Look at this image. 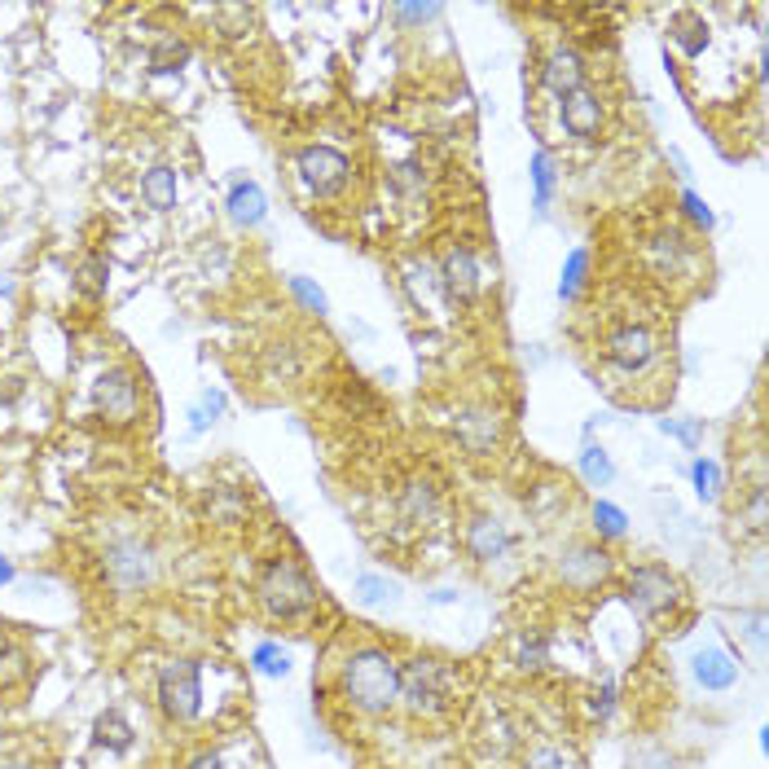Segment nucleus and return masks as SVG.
<instances>
[{
	"mask_svg": "<svg viewBox=\"0 0 769 769\" xmlns=\"http://www.w3.org/2000/svg\"><path fill=\"white\" fill-rule=\"evenodd\" d=\"M629 602L646 620H655V615H668V611H677L686 602V584H682V577L668 563H638L629 572Z\"/></svg>",
	"mask_w": 769,
	"mask_h": 769,
	"instance_id": "nucleus-5",
	"label": "nucleus"
},
{
	"mask_svg": "<svg viewBox=\"0 0 769 769\" xmlns=\"http://www.w3.org/2000/svg\"><path fill=\"white\" fill-rule=\"evenodd\" d=\"M435 506H440V497H435V488H431V484L413 480V484L404 488V515H409L413 524H426V519L435 515Z\"/></svg>",
	"mask_w": 769,
	"mask_h": 769,
	"instance_id": "nucleus-35",
	"label": "nucleus"
},
{
	"mask_svg": "<svg viewBox=\"0 0 769 769\" xmlns=\"http://www.w3.org/2000/svg\"><path fill=\"white\" fill-rule=\"evenodd\" d=\"M159 704L172 721H193L202 708V664L198 660H172L159 673Z\"/></svg>",
	"mask_w": 769,
	"mask_h": 769,
	"instance_id": "nucleus-6",
	"label": "nucleus"
},
{
	"mask_svg": "<svg viewBox=\"0 0 769 769\" xmlns=\"http://www.w3.org/2000/svg\"><path fill=\"white\" fill-rule=\"evenodd\" d=\"M462 541H466V555H471L480 568H493V563H502V559L515 550V537H510V528H506L497 515H471Z\"/></svg>",
	"mask_w": 769,
	"mask_h": 769,
	"instance_id": "nucleus-12",
	"label": "nucleus"
},
{
	"mask_svg": "<svg viewBox=\"0 0 769 769\" xmlns=\"http://www.w3.org/2000/svg\"><path fill=\"white\" fill-rule=\"evenodd\" d=\"M106 282H110L106 255H84L80 268H75V291L88 295V299H102V295H106Z\"/></svg>",
	"mask_w": 769,
	"mask_h": 769,
	"instance_id": "nucleus-27",
	"label": "nucleus"
},
{
	"mask_svg": "<svg viewBox=\"0 0 769 769\" xmlns=\"http://www.w3.org/2000/svg\"><path fill=\"white\" fill-rule=\"evenodd\" d=\"M193 57V49L186 40H177V35H164L155 49H150V71L155 75H177L186 62Z\"/></svg>",
	"mask_w": 769,
	"mask_h": 769,
	"instance_id": "nucleus-26",
	"label": "nucleus"
},
{
	"mask_svg": "<svg viewBox=\"0 0 769 769\" xmlns=\"http://www.w3.org/2000/svg\"><path fill=\"white\" fill-rule=\"evenodd\" d=\"M584 277H589V246H572L568 260H563V273H559V299H563V304L577 299Z\"/></svg>",
	"mask_w": 769,
	"mask_h": 769,
	"instance_id": "nucleus-29",
	"label": "nucleus"
},
{
	"mask_svg": "<svg viewBox=\"0 0 769 769\" xmlns=\"http://www.w3.org/2000/svg\"><path fill=\"white\" fill-rule=\"evenodd\" d=\"M510 660H515L519 673H541L550 664V638H546V629H533V624L519 629L515 642H510Z\"/></svg>",
	"mask_w": 769,
	"mask_h": 769,
	"instance_id": "nucleus-18",
	"label": "nucleus"
},
{
	"mask_svg": "<svg viewBox=\"0 0 769 769\" xmlns=\"http://www.w3.org/2000/svg\"><path fill=\"white\" fill-rule=\"evenodd\" d=\"M691 238L682 233V229H664L660 238H655V260H660V268H668V273H677V264L682 260H691Z\"/></svg>",
	"mask_w": 769,
	"mask_h": 769,
	"instance_id": "nucleus-31",
	"label": "nucleus"
},
{
	"mask_svg": "<svg viewBox=\"0 0 769 769\" xmlns=\"http://www.w3.org/2000/svg\"><path fill=\"white\" fill-rule=\"evenodd\" d=\"M457 440H462L471 453H493L497 440H502V413L488 409V404L462 409V413H457Z\"/></svg>",
	"mask_w": 769,
	"mask_h": 769,
	"instance_id": "nucleus-15",
	"label": "nucleus"
},
{
	"mask_svg": "<svg viewBox=\"0 0 769 769\" xmlns=\"http://www.w3.org/2000/svg\"><path fill=\"white\" fill-rule=\"evenodd\" d=\"M9 580H13V563L0 555V584H9Z\"/></svg>",
	"mask_w": 769,
	"mask_h": 769,
	"instance_id": "nucleus-48",
	"label": "nucleus"
},
{
	"mask_svg": "<svg viewBox=\"0 0 769 769\" xmlns=\"http://www.w3.org/2000/svg\"><path fill=\"white\" fill-rule=\"evenodd\" d=\"M93 400H97V413L106 418V422H115V426H124V422H133L137 418V379H133V370H124V366H115V370H106L97 387H93Z\"/></svg>",
	"mask_w": 769,
	"mask_h": 769,
	"instance_id": "nucleus-11",
	"label": "nucleus"
},
{
	"mask_svg": "<svg viewBox=\"0 0 769 769\" xmlns=\"http://www.w3.org/2000/svg\"><path fill=\"white\" fill-rule=\"evenodd\" d=\"M766 497H769L766 484H757V488H752V497H748V519H752V533H766Z\"/></svg>",
	"mask_w": 769,
	"mask_h": 769,
	"instance_id": "nucleus-43",
	"label": "nucleus"
},
{
	"mask_svg": "<svg viewBox=\"0 0 769 769\" xmlns=\"http://www.w3.org/2000/svg\"><path fill=\"white\" fill-rule=\"evenodd\" d=\"M682 211H686V220H691L695 229H704V233H708V229L717 224V215H713V207H708V202H704L699 193L691 190V186L682 190Z\"/></svg>",
	"mask_w": 769,
	"mask_h": 769,
	"instance_id": "nucleus-39",
	"label": "nucleus"
},
{
	"mask_svg": "<svg viewBox=\"0 0 769 769\" xmlns=\"http://www.w3.org/2000/svg\"><path fill=\"white\" fill-rule=\"evenodd\" d=\"M295 168H299V181L317 198L339 193L348 186V177H352V159L344 150H335V146H304L295 155Z\"/></svg>",
	"mask_w": 769,
	"mask_h": 769,
	"instance_id": "nucleus-8",
	"label": "nucleus"
},
{
	"mask_svg": "<svg viewBox=\"0 0 769 769\" xmlns=\"http://www.w3.org/2000/svg\"><path fill=\"white\" fill-rule=\"evenodd\" d=\"M190 769H224V761L215 757V752H202V757H193Z\"/></svg>",
	"mask_w": 769,
	"mask_h": 769,
	"instance_id": "nucleus-46",
	"label": "nucleus"
},
{
	"mask_svg": "<svg viewBox=\"0 0 769 769\" xmlns=\"http://www.w3.org/2000/svg\"><path fill=\"white\" fill-rule=\"evenodd\" d=\"M264 370H268L273 383H295L299 379V352H295V344H273L268 357H264Z\"/></svg>",
	"mask_w": 769,
	"mask_h": 769,
	"instance_id": "nucleus-33",
	"label": "nucleus"
},
{
	"mask_svg": "<svg viewBox=\"0 0 769 769\" xmlns=\"http://www.w3.org/2000/svg\"><path fill=\"white\" fill-rule=\"evenodd\" d=\"M611 568H615V559H611V550H602L598 541H572V546H563L559 559H555L559 580H563L568 589H577V593L598 589L602 580L611 577Z\"/></svg>",
	"mask_w": 769,
	"mask_h": 769,
	"instance_id": "nucleus-7",
	"label": "nucleus"
},
{
	"mask_svg": "<svg viewBox=\"0 0 769 769\" xmlns=\"http://www.w3.org/2000/svg\"><path fill=\"white\" fill-rule=\"evenodd\" d=\"M664 435H677L686 449H699L704 444V418H660L655 422Z\"/></svg>",
	"mask_w": 769,
	"mask_h": 769,
	"instance_id": "nucleus-38",
	"label": "nucleus"
},
{
	"mask_svg": "<svg viewBox=\"0 0 769 769\" xmlns=\"http://www.w3.org/2000/svg\"><path fill=\"white\" fill-rule=\"evenodd\" d=\"M435 273H440V291H444L449 304H475V299H480L484 277H480V260H475L466 246H449V251L440 255Z\"/></svg>",
	"mask_w": 769,
	"mask_h": 769,
	"instance_id": "nucleus-10",
	"label": "nucleus"
},
{
	"mask_svg": "<svg viewBox=\"0 0 769 769\" xmlns=\"http://www.w3.org/2000/svg\"><path fill=\"white\" fill-rule=\"evenodd\" d=\"M519 769H568V757H563L555 744H537V748L524 757V766Z\"/></svg>",
	"mask_w": 769,
	"mask_h": 769,
	"instance_id": "nucleus-40",
	"label": "nucleus"
},
{
	"mask_svg": "<svg viewBox=\"0 0 769 769\" xmlns=\"http://www.w3.org/2000/svg\"><path fill=\"white\" fill-rule=\"evenodd\" d=\"M691 673H695V682H699L704 691L726 695V691H735V682H739V660H735L726 646H699V651L691 655Z\"/></svg>",
	"mask_w": 769,
	"mask_h": 769,
	"instance_id": "nucleus-14",
	"label": "nucleus"
},
{
	"mask_svg": "<svg viewBox=\"0 0 769 769\" xmlns=\"http://www.w3.org/2000/svg\"><path fill=\"white\" fill-rule=\"evenodd\" d=\"M93 739H97L102 748H110V752H128V748H133V726H128V717H124L119 708H106V713L97 717V726H93Z\"/></svg>",
	"mask_w": 769,
	"mask_h": 769,
	"instance_id": "nucleus-25",
	"label": "nucleus"
},
{
	"mask_svg": "<svg viewBox=\"0 0 769 769\" xmlns=\"http://www.w3.org/2000/svg\"><path fill=\"white\" fill-rule=\"evenodd\" d=\"M344 699L361 717H387L400 704V664L387 646H357L344 660Z\"/></svg>",
	"mask_w": 769,
	"mask_h": 769,
	"instance_id": "nucleus-1",
	"label": "nucleus"
},
{
	"mask_svg": "<svg viewBox=\"0 0 769 769\" xmlns=\"http://www.w3.org/2000/svg\"><path fill=\"white\" fill-rule=\"evenodd\" d=\"M400 704L409 717H440L453 704V668L435 655H418L400 668Z\"/></svg>",
	"mask_w": 769,
	"mask_h": 769,
	"instance_id": "nucleus-2",
	"label": "nucleus"
},
{
	"mask_svg": "<svg viewBox=\"0 0 769 769\" xmlns=\"http://www.w3.org/2000/svg\"><path fill=\"white\" fill-rule=\"evenodd\" d=\"M404 286H409L413 304H440V299H444L440 273H435L426 260H409V264H404Z\"/></svg>",
	"mask_w": 769,
	"mask_h": 769,
	"instance_id": "nucleus-23",
	"label": "nucleus"
},
{
	"mask_svg": "<svg viewBox=\"0 0 769 769\" xmlns=\"http://www.w3.org/2000/svg\"><path fill=\"white\" fill-rule=\"evenodd\" d=\"M352 598H357L361 607L383 611V607H396V602H400V584L387 580L383 572H357V577H352Z\"/></svg>",
	"mask_w": 769,
	"mask_h": 769,
	"instance_id": "nucleus-19",
	"label": "nucleus"
},
{
	"mask_svg": "<svg viewBox=\"0 0 769 769\" xmlns=\"http://www.w3.org/2000/svg\"><path fill=\"white\" fill-rule=\"evenodd\" d=\"M0 295H13V282L9 277H0Z\"/></svg>",
	"mask_w": 769,
	"mask_h": 769,
	"instance_id": "nucleus-49",
	"label": "nucleus"
},
{
	"mask_svg": "<svg viewBox=\"0 0 769 769\" xmlns=\"http://www.w3.org/2000/svg\"><path fill=\"white\" fill-rule=\"evenodd\" d=\"M444 9L440 4H396V22L409 31V27H422V22H435Z\"/></svg>",
	"mask_w": 769,
	"mask_h": 769,
	"instance_id": "nucleus-41",
	"label": "nucleus"
},
{
	"mask_svg": "<svg viewBox=\"0 0 769 769\" xmlns=\"http://www.w3.org/2000/svg\"><path fill=\"white\" fill-rule=\"evenodd\" d=\"M615 695H620V691H615V682H611V677H602V686L589 695V713H593L598 721H607V717L615 713Z\"/></svg>",
	"mask_w": 769,
	"mask_h": 769,
	"instance_id": "nucleus-42",
	"label": "nucleus"
},
{
	"mask_svg": "<svg viewBox=\"0 0 769 769\" xmlns=\"http://www.w3.org/2000/svg\"><path fill=\"white\" fill-rule=\"evenodd\" d=\"M577 471L580 480L589 484V488H607L611 480H615V466H611V453L602 449V444H593V440H584L577 453Z\"/></svg>",
	"mask_w": 769,
	"mask_h": 769,
	"instance_id": "nucleus-21",
	"label": "nucleus"
},
{
	"mask_svg": "<svg viewBox=\"0 0 769 769\" xmlns=\"http://www.w3.org/2000/svg\"><path fill=\"white\" fill-rule=\"evenodd\" d=\"M691 484H695V497L704 502V506H713L717 497H721V462L717 457H695L691 462Z\"/></svg>",
	"mask_w": 769,
	"mask_h": 769,
	"instance_id": "nucleus-28",
	"label": "nucleus"
},
{
	"mask_svg": "<svg viewBox=\"0 0 769 769\" xmlns=\"http://www.w3.org/2000/svg\"><path fill=\"white\" fill-rule=\"evenodd\" d=\"M260 607L268 620H295L317 607V584L295 559H273L260 577Z\"/></svg>",
	"mask_w": 769,
	"mask_h": 769,
	"instance_id": "nucleus-3",
	"label": "nucleus"
},
{
	"mask_svg": "<svg viewBox=\"0 0 769 769\" xmlns=\"http://www.w3.org/2000/svg\"><path fill=\"white\" fill-rule=\"evenodd\" d=\"M0 769H31V766H0Z\"/></svg>",
	"mask_w": 769,
	"mask_h": 769,
	"instance_id": "nucleus-50",
	"label": "nucleus"
},
{
	"mask_svg": "<svg viewBox=\"0 0 769 769\" xmlns=\"http://www.w3.org/2000/svg\"><path fill=\"white\" fill-rule=\"evenodd\" d=\"M633 769H677V761L664 752V748H642L633 757Z\"/></svg>",
	"mask_w": 769,
	"mask_h": 769,
	"instance_id": "nucleus-44",
	"label": "nucleus"
},
{
	"mask_svg": "<svg viewBox=\"0 0 769 769\" xmlns=\"http://www.w3.org/2000/svg\"><path fill=\"white\" fill-rule=\"evenodd\" d=\"M589 519H593V533H598L602 541H624V537H629V515H624L620 506H611V502H593Z\"/></svg>",
	"mask_w": 769,
	"mask_h": 769,
	"instance_id": "nucleus-30",
	"label": "nucleus"
},
{
	"mask_svg": "<svg viewBox=\"0 0 769 769\" xmlns=\"http://www.w3.org/2000/svg\"><path fill=\"white\" fill-rule=\"evenodd\" d=\"M673 40H677V49L686 53V57H699L704 49H708V22H704V13H677L673 18Z\"/></svg>",
	"mask_w": 769,
	"mask_h": 769,
	"instance_id": "nucleus-24",
	"label": "nucleus"
},
{
	"mask_svg": "<svg viewBox=\"0 0 769 769\" xmlns=\"http://www.w3.org/2000/svg\"><path fill=\"white\" fill-rule=\"evenodd\" d=\"M177 172L168 168V164H159V168H150L146 177H141V198H146V207H155V211H172L177 207Z\"/></svg>",
	"mask_w": 769,
	"mask_h": 769,
	"instance_id": "nucleus-20",
	"label": "nucleus"
},
{
	"mask_svg": "<svg viewBox=\"0 0 769 769\" xmlns=\"http://www.w3.org/2000/svg\"><path fill=\"white\" fill-rule=\"evenodd\" d=\"M528 177H533V207H537V215H546L550 211V198H555V186H559V172H555L550 150H537L528 159Z\"/></svg>",
	"mask_w": 769,
	"mask_h": 769,
	"instance_id": "nucleus-22",
	"label": "nucleus"
},
{
	"mask_svg": "<svg viewBox=\"0 0 769 769\" xmlns=\"http://www.w3.org/2000/svg\"><path fill=\"white\" fill-rule=\"evenodd\" d=\"M541 88H546V93H555L559 102H563L568 93L584 88V57H580L577 49L559 44V49L546 57V66H541Z\"/></svg>",
	"mask_w": 769,
	"mask_h": 769,
	"instance_id": "nucleus-16",
	"label": "nucleus"
},
{
	"mask_svg": "<svg viewBox=\"0 0 769 769\" xmlns=\"http://www.w3.org/2000/svg\"><path fill=\"white\" fill-rule=\"evenodd\" d=\"M224 207H229V220H233L238 229H255V224H264V215H268V198H264V190H260L255 181H233Z\"/></svg>",
	"mask_w": 769,
	"mask_h": 769,
	"instance_id": "nucleus-17",
	"label": "nucleus"
},
{
	"mask_svg": "<svg viewBox=\"0 0 769 769\" xmlns=\"http://www.w3.org/2000/svg\"><path fill=\"white\" fill-rule=\"evenodd\" d=\"M251 664H255V673H264V677H286V673H291V651H286L282 642H260V646L251 651Z\"/></svg>",
	"mask_w": 769,
	"mask_h": 769,
	"instance_id": "nucleus-34",
	"label": "nucleus"
},
{
	"mask_svg": "<svg viewBox=\"0 0 769 769\" xmlns=\"http://www.w3.org/2000/svg\"><path fill=\"white\" fill-rule=\"evenodd\" d=\"M431 602H435V607H444V602H457V593H453V589H435V593H431Z\"/></svg>",
	"mask_w": 769,
	"mask_h": 769,
	"instance_id": "nucleus-47",
	"label": "nucleus"
},
{
	"mask_svg": "<svg viewBox=\"0 0 769 769\" xmlns=\"http://www.w3.org/2000/svg\"><path fill=\"white\" fill-rule=\"evenodd\" d=\"M286 286H291V295H295V299H299L308 313H317V317H326V313H330L326 291H322V286H313L304 273H291V277H286Z\"/></svg>",
	"mask_w": 769,
	"mask_h": 769,
	"instance_id": "nucleus-37",
	"label": "nucleus"
},
{
	"mask_svg": "<svg viewBox=\"0 0 769 769\" xmlns=\"http://www.w3.org/2000/svg\"><path fill=\"white\" fill-rule=\"evenodd\" d=\"M655 357H660V339H655L651 326H633L629 322V326H615L607 335V361L620 375H642V370L655 366Z\"/></svg>",
	"mask_w": 769,
	"mask_h": 769,
	"instance_id": "nucleus-9",
	"label": "nucleus"
},
{
	"mask_svg": "<svg viewBox=\"0 0 769 769\" xmlns=\"http://www.w3.org/2000/svg\"><path fill=\"white\" fill-rule=\"evenodd\" d=\"M102 568H106V580H110L115 593H141V589H150L155 577H159V559H155V550L141 537L110 541Z\"/></svg>",
	"mask_w": 769,
	"mask_h": 769,
	"instance_id": "nucleus-4",
	"label": "nucleus"
},
{
	"mask_svg": "<svg viewBox=\"0 0 769 769\" xmlns=\"http://www.w3.org/2000/svg\"><path fill=\"white\" fill-rule=\"evenodd\" d=\"M224 404H229V400H224V391H220V387H207V391H202V396L190 404V413H186V418H190L193 435H198V431H207L211 422H220Z\"/></svg>",
	"mask_w": 769,
	"mask_h": 769,
	"instance_id": "nucleus-32",
	"label": "nucleus"
},
{
	"mask_svg": "<svg viewBox=\"0 0 769 769\" xmlns=\"http://www.w3.org/2000/svg\"><path fill=\"white\" fill-rule=\"evenodd\" d=\"M391 190L400 193V198H418V193L426 190V168L418 164V159H404V164H396L391 168Z\"/></svg>",
	"mask_w": 769,
	"mask_h": 769,
	"instance_id": "nucleus-36",
	"label": "nucleus"
},
{
	"mask_svg": "<svg viewBox=\"0 0 769 769\" xmlns=\"http://www.w3.org/2000/svg\"><path fill=\"white\" fill-rule=\"evenodd\" d=\"M559 119H563V133H568V137H577V141H593V137L602 133V119H607L602 97H598L593 88H577V93H568L563 106H559Z\"/></svg>",
	"mask_w": 769,
	"mask_h": 769,
	"instance_id": "nucleus-13",
	"label": "nucleus"
},
{
	"mask_svg": "<svg viewBox=\"0 0 769 769\" xmlns=\"http://www.w3.org/2000/svg\"><path fill=\"white\" fill-rule=\"evenodd\" d=\"M668 159H673V168H677V177H682V181H691V164H686V155H682L677 146H668Z\"/></svg>",
	"mask_w": 769,
	"mask_h": 769,
	"instance_id": "nucleus-45",
	"label": "nucleus"
}]
</instances>
